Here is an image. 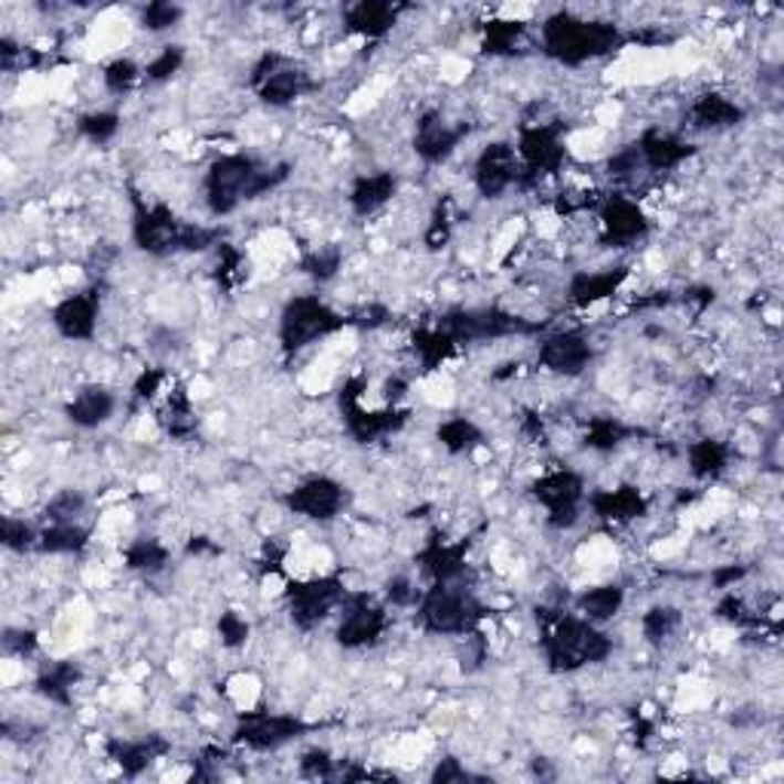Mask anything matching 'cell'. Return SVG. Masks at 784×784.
Segmentation results:
<instances>
[{"instance_id": "6da1fadb", "label": "cell", "mask_w": 784, "mask_h": 784, "mask_svg": "<svg viewBox=\"0 0 784 784\" xmlns=\"http://www.w3.org/2000/svg\"><path fill=\"white\" fill-rule=\"evenodd\" d=\"M289 178V163L261 166L249 154H224L206 173V206L215 218H227L240 209L245 200H258L270 190H276Z\"/></svg>"}, {"instance_id": "7a4b0ae2", "label": "cell", "mask_w": 784, "mask_h": 784, "mask_svg": "<svg viewBox=\"0 0 784 784\" xmlns=\"http://www.w3.org/2000/svg\"><path fill=\"white\" fill-rule=\"evenodd\" d=\"M536 619L543 623V656L552 675H573L585 665L604 662L613 652V640L598 625L583 619L579 613H548L536 610Z\"/></svg>"}, {"instance_id": "3957f363", "label": "cell", "mask_w": 784, "mask_h": 784, "mask_svg": "<svg viewBox=\"0 0 784 784\" xmlns=\"http://www.w3.org/2000/svg\"><path fill=\"white\" fill-rule=\"evenodd\" d=\"M623 28L600 19H583L571 10H558L543 22V50L558 65L579 67L625 46Z\"/></svg>"}, {"instance_id": "277c9868", "label": "cell", "mask_w": 784, "mask_h": 784, "mask_svg": "<svg viewBox=\"0 0 784 784\" xmlns=\"http://www.w3.org/2000/svg\"><path fill=\"white\" fill-rule=\"evenodd\" d=\"M488 613L469 588L453 583H432L417 604V619L429 635H475Z\"/></svg>"}, {"instance_id": "5b68a950", "label": "cell", "mask_w": 784, "mask_h": 784, "mask_svg": "<svg viewBox=\"0 0 784 784\" xmlns=\"http://www.w3.org/2000/svg\"><path fill=\"white\" fill-rule=\"evenodd\" d=\"M436 328L448 334L457 346L543 332L540 322L521 320V316L509 313V310H500V306H453V310H448L441 316Z\"/></svg>"}, {"instance_id": "8992f818", "label": "cell", "mask_w": 784, "mask_h": 784, "mask_svg": "<svg viewBox=\"0 0 784 784\" xmlns=\"http://www.w3.org/2000/svg\"><path fill=\"white\" fill-rule=\"evenodd\" d=\"M341 328H346V316H341L316 294H297L282 306L280 344L292 356V353H301L322 337H332Z\"/></svg>"}, {"instance_id": "52a82bcc", "label": "cell", "mask_w": 784, "mask_h": 784, "mask_svg": "<svg viewBox=\"0 0 784 784\" xmlns=\"http://www.w3.org/2000/svg\"><path fill=\"white\" fill-rule=\"evenodd\" d=\"M133 242L142 252L154 254V258L185 252L190 224L181 221L169 206H163V202L147 206L138 194H133Z\"/></svg>"}, {"instance_id": "ba28073f", "label": "cell", "mask_w": 784, "mask_h": 784, "mask_svg": "<svg viewBox=\"0 0 784 784\" xmlns=\"http://www.w3.org/2000/svg\"><path fill=\"white\" fill-rule=\"evenodd\" d=\"M362 393H365V380L362 377H349L341 386V414H344L346 432L349 439L359 441V445H372L377 439H386L393 432H399L411 420L408 408H380V411H365L362 408Z\"/></svg>"}, {"instance_id": "9c48e42d", "label": "cell", "mask_w": 784, "mask_h": 784, "mask_svg": "<svg viewBox=\"0 0 784 784\" xmlns=\"http://www.w3.org/2000/svg\"><path fill=\"white\" fill-rule=\"evenodd\" d=\"M346 595H349V592H346V583L337 573L289 583V588H285V604H289V616H292L294 628L313 631L322 619L332 616L334 607L344 604Z\"/></svg>"}, {"instance_id": "30bf717a", "label": "cell", "mask_w": 784, "mask_h": 784, "mask_svg": "<svg viewBox=\"0 0 784 784\" xmlns=\"http://www.w3.org/2000/svg\"><path fill=\"white\" fill-rule=\"evenodd\" d=\"M519 160L521 181L519 187H531L540 178H555L567 163V147H564V129L561 123H536L524 126L519 133Z\"/></svg>"}, {"instance_id": "8fae6325", "label": "cell", "mask_w": 784, "mask_h": 784, "mask_svg": "<svg viewBox=\"0 0 784 784\" xmlns=\"http://www.w3.org/2000/svg\"><path fill=\"white\" fill-rule=\"evenodd\" d=\"M533 500L540 505H545L548 512V527L555 531H571L579 524L585 503V481L579 472L573 469H555V472H545L543 479H536L531 484Z\"/></svg>"}, {"instance_id": "7c38bea8", "label": "cell", "mask_w": 784, "mask_h": 784, "mask_svg": "<svg viewBox=\"0 0 784 784\" xmlns=\"http://www.w3.org/2000/svg\"><path fill=\"white\" fill-rule=\"evenodd\" d=\"M252 90L270 107H289L310 90V77L301 65L282 53H264L252 67Z\"/></svg>"}, {"instance_id": "4fadbf2b", "label": "cell", "mask_w": 784, "mask_h": 784, "mask_svg": "<svg viewBox=\"0 0 784 784\" xmlns=\"http://www.w3.org/2000/svg\"><path fill=\"white\" fill-rule=\"evenodd\" d=\"M313 730L310 723H304L294 714H270V711H245L237 720V730H233V742L249 748V751H280L294 739H301L306 732Z\"/></svg>"}, {"instance_id": "5bb4252c", "label": "cell", "mask_w": 784, "mask_h": 784, "mask_svg": "<svg viewBox=\"0 0 784 784\" xmlns=\"http://www.w3.org/2000/svg\"><path fill=\"white\" fill-rule=\"evenodd\" d=\"M344 607V619L334 631V638L344 650H365L384 638L386 625H389L386 607H380L368 595H346Z\"/></svg>"}, {"instance_id": "9a60e30c", "label": "cell", "mask_w": 784, "mask_h": 784, "mask_svg": "<svg viewBox=\"0 0 784 784\" xmlns=\"http://www.w3.org/2000/svg\"><path fill=\"white\" fill-rule=\"evenodd\" d=\"M600 215V242L610 249H628L635 242L650 237V218L640 209L638 202L628 200L623 194L604 197L598 206Z\"/></svg>"}, {"instance_id": "2e32d148", "label": "cell", "mask_w": 784, "mask_h": 784, "mask_svg": "<svg viewBox=\"0 0 784 784\" xmlns=\"http://www.w3.org/2000/svg\"><path fill=\"white\" fill-rule=\"evenodd\" d=\"M285 505L306 521H332L349 505V491L328 475H313L285 493Z\"/></svg>"}, {"instance_id": "e0dca14e", "label": "cell", "mask_w": 784, "mask_h": 784, "mask_svg": "<svg viewBox=\"0 0 784 784\" xmlns=\"http://www.w3.org/2000/svg\"><path fill=\"white\" fill-rule=\"evenodd\" d=\"M521 160L515 145L491 142L475 160V190L484 200H500L505 190L521 181Z\"/></svg>"}, {"instance_id": "ac0fdd59", "label": "cell", "mask_w": 784, "mask_h": 784, "mask_svg": "<svg viewBox=\"0 0 784 784\" xmlns=\"http://www.w3.org/2000/svg\"><path fill=\"white\" fill-rule=\"evenodd\" d=\"M595 359V346L588 344L583 332H555L543 337L536 362L545 372L561 374V377H579V374Z\"/></svg>"}, {"instance_id": "d6986e66", "label": "cell", "mask_w": 784, "mask_h": 784, "mask_svg": "<svg viewBox=\"0 0 784 784\" xmlns=\"http://www.w3.org/2000/svg\"><path fill=\"white\" fill-rule=\"evenodd\" d=\"M466 133H469L466 126H453L441 117L439 111H426L417 123V133H414V154L429 166H439L460 147Z\"/></svg>"}, {"instance_id": "ffe728a7", "label": "cell", "mask_w": 784, "mask_h": 784, "mask_svg": "<svg viewBox=\"0 0 784 784\" xmlns=\"http://www.w3.org/2000/svg\"><path fill=\"white\" fill-rule=\"evenodd\" d=\"M469 540H457V543H448L439 531L429 533L426 545L417 552V564L420 571L432 579V583H453L460 579L466 571V555H469Z\"/></svg>"}, {"instance_id": "44dd1931", "label": "cell", "mask_w": 784, "mask_h": 784, "mask_svg": "<svg viewBox=\"0 0 784 784\" xmlns=\"http://www.w3.org/2000/svg\"><path fill=\"white\" fill-rule=\"evenodd\" d=\"M107 757L114 760L126 778H138L142 772L166 757L173 751V744L166 742L163 735H147V739H107L105 744Z\"/></svg>"}, {"instance_id": "7402d4cb", "label": "cell", "mask_w": 784, "mask_h": 784, "mask_svg": "<svg viewBox=\"0 0 784 784\" xmlns=\"http://www.w3.org/2000/svg\"><path fill=\"white\" fill-rule=\"evenodd\" d=\"M585 503L595 512V519L607 521V524H628V521L644 519L647 509H650L647 496L631 484L613 488V491L585 493Z\"/></svg>"}, {"instance_id": "603a6c76", "label": "cell", "mask_w": 784, "mask_h": 784, "mask_svg": "<svg viewBox=\"0 0 784 784\" xmlns=\"http://www.w3.org/2000/svg\"><path fill=\"white\" fill-rule=\"evenodd\" d=\"M401 10L405 7L386 3V0H359L344 13V28L356 38H365V41H380L396 28Z\"/></svg>"}, {"instance_id": "cb8c5ba5", "label": "cell", "mask_w": 784, "mask_h": 784, "mask_svg": "<svg viewBox=\"0 0 784 784\" xmlns=\"http://www.w3.org/2000/svg\"><path fill=\"white\" fill-rule=\"evenodd\" d=\"M53 325L65 341H93L98 325V294L81 292L65 297L53 310Z\"/></svg>"}, {"instance_id": "d4e9b609", "label": "cell", "mask_w": 784, "mask_h": 784, "mask_svg": "<svg viewBox=\"0 0 784 784\" xmlns=\"http://www.w3.org/2000/svg\"><path fill=\"white\" fill-rule=\"evenodd\" d=\"M117 411V396L102 384H86L74 393V399L65 405L67 424L77 429H98L105 426Z\"/></svg>"}, {"instance_id": "484cf974", "label": "cell", "mask_w": 784, "mask_h": 784, "mask_svg": "<svg viewBox=\"0 0 784 784\" xmlns=\"http://www.w3.org/2000/svg\"><path fill=\"white\" fill-rule=\"evenodd\" d=\"M635 145L640 150L644 169H650V173H671V169H678L680 163L696 157V145L683 142L678 135L659 133V129H647Z\"/></svg>"}, {"instance_id": "4316f807", "label": "cell", "mask_w": 784, "mask_h": 784, "mask_svg": "<svg viewBox=\"0 0 784 784\" xmlns=\"http://www.w3.org/2000/svg\"><path fill=\"white\" fill-rule=\"evenodd\" d=\"M628 280V266H613V270H600V273H576L567 285V301L576 310H588V306L607 301L619 292Z\"/></svg>"}, {"instance_id": "83f0119b", "label": "cell", "mask_w": 784, "mask_h": 784, "mask_svg": "<svg viewBox=\"0 0 784 784\" xmlns=\"http://www.w3.org/2000/svg\"><path fill=\"white\" fill-rule=\"evenodd\" d=\"M157 424L160 429L175 441H187L197 436L200 429V417L194 411V401L187 396V389L181 384H175L169 389V396L163 401V408L157 411Z\"/></svg>"}, {"instance_id": "f1b7e54d", "label": "cell", "mask_w": 784, "mask_h": 784, "mask_svg": "<svg viewBox=\"0 0 784 784\" xmlns=\"http://www.w3.org/2000/svg\"><path fill=\"white\" fill-rule=\"evenodd\" d=\"M744 117H748V111L720 93H704L690 107V123L696 129H714V133H720V129H732V126L744 123Z\"/></svg>"}, {"instance_id": "f546056e", "label": "cell", "mask_w": 784, "mask_h": 784, "mask_svg": "<svg viewBox=\"0 0 784 784\" xmlns=\"http://www.w3.org/2000/svg\"><path fill=\"white\" fill-rule=\"evenodd\" d=\"M396 190H399V178L393 173L362 175L349 190V209L359 218H368V215L380 212L386 202L396 197Z\"/></svg>"}, {"instance_id": "4dcf8cb0", "label": "cell", "mask_w": 784, "mask_h": 784, "mask_svg": "<svg viewBox=\"0 0 784 784\" xmlns=\"http://www.w3.org/2000/svg\"><path fill=\"white\" fill-rule=\"evenodd\" d=\"M81 665L71 662V659H62V662H53L43 668L38 680H34V690L53 704H71V696H74V687L81 683Z\"/></svg>"}, {"instance_id": "1f68e13d", "label": "cell", "mask_w": 784, "mask_h": 784, "mask_svg": "<svg viewBox=\"0 0 784 784\" xmlns=\"http://www.w3.org/2000/svg\"><path fill=\"white\" fill-rule=\"evenodd\" d=\"M623 607H625V588L616 583L585 588L583 595L576 598V613L595 625L610 623L613 616H619Z\"/></svg>"}, {"instance_id": "d6a6232c", "label": "cell", "mask_w": 784, "mask_h": 784, "mask_svg": "<svg viewBox=\"0 0 784 784\" xmlns=\"http://www.w3.org/2000/svg\"><path fill=\"white\" fill-rule=\"evenodd\" d=\"M687 463H690V472L699 481L718 479L730 466V445L720 439L692 441L690 451H687Z\"/></svg>"}, {"instance_id": "836d02e7", "label": "cell", "mask_w": 784, "mask_h": 784, "mask_svg": "<svg viewBox=\"0 0 784 784\" xmlns=\"http://www.w3.org/2000/svg\"><path fill=\"white\" fill-rule=\"evenodd\" d=\"M90 543V527H83L81 521L71 524H50L43 527L38 548L46 555H77Z\"/></svg>"}, {"instance_id": "e575fe53", "label": "cell", "mask_w": 784, "mask_h": 784, "mask_svg": "<svg viewBox=\"0 0 784 784\" xmlns=\"http://www.w3.org/2000/svg\"><path fill=\"white\" fill-rule=\"evenodd\" d=\"M411 346L420 365H424V372H439L441 365L457 353V344L441 328H417Z\"/></svg>"}, {"instance_id": "d590c367", "label": "cell", "mask_w": 784, "mask_h": 784, "mask_svg": "<svg viewBox=\"0 0 784 784\" xmlns=\"http://www.w3.org/2000/svg\"><path fill=\"white\" fill-rule=\"evenodd\" d=\"M436 439L441 441V448L453 457L460 453H472L475 448L484 445V432L479 424H472L469 417H451L436 429Z\"/></svg>"}, {"instance_id": "8d00e7d4", "label": "cell", "mask_w": 784, "mask_h": 784, "mask_svg": "<svg viewBox=\"0 0 784 784\" xmlns=\"http://www.w3.org/2000/svg\"><path fill=\"white\" fill-rule=\"evenodd\" d=\"M123 564L135 573H160L169 564V548L157 536H138L123 548Z\"/></svg>"}, {"instance_id": "74e56055", "label": "cell", "mask_w": 784, "mask_h": 784, "mask_svg": "<svg viewBox=\"0 0 784 784\" xmlns=\"http://www.w3.org/2000/svg\"><path fill=\"white\" fill-rule=\"evenodd\" d=\"M635 436V429L631 426H625L623 420H616V417H592L588 420V429H585V448L588 451H598V453H610L616 451L623 441H628Z\"/></svg>"}, {"instance_id": "f35d334b", "label": "cell", "mask_w": 784, "mask_h": 784, "mask_svg": "<svg viewBox=\"0 0 784 784\" xmlns=\"http://www.w3.org/2000/svg\"><path fill=\"white\" fill-rule=\"evenodd\" d=\"M527 34V25L521 19H491L484 25V41L481 50L488 55H515L521 38Z\"/></svg>"}, {"instance_id": "ab89813d", "label": "cell", "mask_w": 784, "mask_h": 784, "mask_svg": "<svg viewBox=\"0 0 784 784\" xmlns=\"http://www.w3.org/2000/svg\"><path fill=\"white\" fill-rule=\"evenodd\" d=\"M344 266V252L337 245H322V249H313L301 258V270H304L310 280L316 282H328L341 273Z\"/></svg>"}, {"instance_id": "60d3db41", "label": "cell", "mask_w": 784, "mask_h": 784, "mask_svg": "<svg viewBox=\"0 0 784 784\" xmlns=\"http://www.w3.org/2000/svg\"><path fill=\"white\" fill-rule=\"evenodd\" d=\"M123 117L117 111H93V114H83L77 121V129H81L83 138H90L93 145H107L114 142L117 133H121Z\"/></svg>"}, {"instance_id": "b9f144b4", "label": "cell", "mask_w": 784, "mask_h": 784, "mask_svg": "<svg viewBox=\"0 0 784 784\" xmlns=\"http://www.w3.org/2000/svg\"><path fill=\"white\" fill-rule=\"evenodd\" d=\"M678 628H680L678 607H650V610L644 613V619H640V631H644V638L650 640V644H662V640L671 638Z\"/></svg>"}, {"instance_id": "7bdbcfd3", "label": "cell", "mask_w": 784, "mask_h": 784, "mask_svg": "<svg viewBox=\"0 0 784 784\" xmlns=\"http://www.w3.org/2000/svg\"><path fill=\"white\" fill-rule=\"evenodd\" d=\"M86 512V496L81 491H59L46 503L43 515L50 524H71V521H81V515Z\"/></svg>"}, {"instance_id": "ee69618b", "label": "cell", "mask_w": 784, "mask_h": 784, "mask_svg": "<svg viewBox=\"0 0 784 784\" xmlns=\"http://www.w3.org/2000/svg\"><path fill=\"white\" fill-rule=\"evenodd\" d=\"M181 15H185V10H181L178 3H169V0H154V3H147L145 10H142V15H138V25L145 28V31L160 34V31H169V28L178 25V22H181Z\"/></svg>"}, {"instance_id": "f6af8a7d", "label": "cell", "mask_w": 784, "mask_h": 784, "mask_svg": "<svg viewBox=\"0 0 784 784\" xmlns=\"http://www.w3.org/2000/svg\"><path fill=\"white\" fill-rule=\"evenodd\" d=\"M105 90L114 95H126L133 90L135 83L145 77V67H138L133 59H114L111 65L105 67Z\"/></svg>"}, {"instance_id": "bcb514c9", "label": "cell", "mask_w": 784, "mask_h": 784, "mask_svg": "<svg viewBox=\"0 0 784 784\" xmlns=\"http://www.w3.org/2000/svg\"><path fill=\"white\" fill-rule=\"evenodd\" d=\"M181 65H185V46H178V43H173V46H163L160 53H157V59H154V62H147L145 81L147 83L173 81L175 74L181 71Z\"/></svg>"}, {"instance_id": "7dc6e473", "label": "cell", "mask_w": 784, "mask_h": 784, "mask_svg": "<svg viewBox=\"0 0 784 784\" xmlns=\"http://www.w3.org/2000/svg\"><path fill=\"white\" fill-rule=\"evenodd\" d=\"M38 540H41V533L34 531L28 521L22 519H3V524H0V543L7 545L10 552H28V548H34L38 545Z\"/></svg>"}, {"instance_id": "c3c4849f", "label": "cell", "mask_w": 784, "mask_h": 784, "mask_svg": "<svg viewBox=\"0 0 784 784\" xmlns=\"http://www.w3.org/2000/svg\"><path fill=\"white\" fill-rule=\"evenodd\" d=\"M249 635H252V625L245 616H240V610H224L218 616V638L227 650H240Z\"/></svg>"}, {"instance_id": "681fc988", "label": "cell", "mask_w": 784, "mask_h": 784, "mask_svg": "<svg viewBox=\"0 0 784 784\" xmlns=\"http://www.w3.org/2000/svg\"><path fill=\"white\" fill-rule=\"evenodd\" d=\"M714 613H718L723 623L735 625V628H757V625L763 623L760 616H754V613L744 607V600L739 598L735 592H726V595L718 600Z\"/></svg>"}, {"instance_id": "f907efd6", "label": "cell", "mask_w": 784, "mask_h": 784, "mask_svg": "<svg viewBox=\"0 0 784 784\" xmlns=\"http://www.w3.org/2000/svg\"><path fill=\"white\" fill-rule=\"evenodd\" d=\"M451 200H441L439 206H436V215H432V221H429V230H426V245L432 249V252H439V249H445L448 245V240H451Z\"/></svg>"}, {"instance_id": "816d5d0a", "label": "cell", "mask_w": 784, "mask_h": 784, "mask_svg": "<svg viewBox=\"0 0 784 784\" xmlns=\"http://www.w3.org/2000/svg\"><path fill=\"white\" fill-rule=\"evenodd\" d=\"M3 652L7 656H15V659H25V656H34L38 652V631L31 628H3Z\"/></svg>"}, {"instance_id": "f5cc1de1", "label": "cell", "mask_w": 784, "mask_h": 784, "mask_svg": "<svg viewBox=\"0 0 784 784\" xmlns=\"http://www.w3.org/2000/svg\"><path fill=\"white\" fill-rule=\"evenodd\" d=\"M334 772H337V760L325 748H310L301 757V775L306 778H332Z\"/></svg>"}, {"instance_id": "db71d44e", "label": "cell", "mask_w": 784, "mask_h": 784, "mask_svg": "<svg viewBox=\"0 0 784 784\" xmlns=\"http://www.w3.org/2000/svg\"><path fill=\"white\" fill-rule=\"evenodd\" d=\"M420 598H424V592H420L408 576H393V579H386V600H389L393 607H417Z\"/></svg>"}, {"instance_id": "11a10c76", "label": "cell", "mask_w": 784, "mask_h": 784, "mask_svg": "<svg viewBox=\"0 0 784 784\" xmlns=\"http://www.w3.org/2000/svg\"><path fill=\"white\" fill-rule=\"evenodd\" d=\"M638 169H644L638 145L623 147V150H616L610 160H607V173H610V178H631Z\"/></svg>"}, {"instance_id": "9f6ffc18", "label": "cell", "mask_w": 784, "mask_h": 784, "mask_svg": "<svg viewBox=\"0 0 784 784\" xmlns=\"http://www.w3.org/2000/svg\"><path fill=\"white\" fill-rule=\"evenodd\" d=\"M386 322H389V310H386L384 304H368V306H359L356 313H349L346 316V325H353V328H368V332H374V328H384Z\"/></svg>"}, {"instance_id": "6f0895ef", "label": "cell", "mask_w": 784, "mask_h": 784, "mask_svg": "<svg viewBox=\"0 0 784 784\" xmlns=\"http://www.w3.org/2000/svg\"><path fill=\"white\" fill-rule=\"evenodd\" d=\"M285 555H289L285 545L276 543V540H266V543L261 545V558H258V571H261V576H276V573H282Z\"/></svg>"}, {"instance_id": "680465c9", "label": "cell", "mask_w": 784, "mask_h": 784, "mask_svg": "<svg viewBox=\"0 0 784 784\" xmlns=\"http://www.w3.org/2000/svg\"><path fill=\"white\" fill-rule=\"evenodd\" d=\"M600 202L598 194H558V200H555V212L558 215H576V212H585V209H598Z\"/></svg>"}, {"instance_id": "91938a15", "label": "cell", "mask_w": 784, "mask_h": 784, "mask_svg": "<svg viewBox=\"0 0 784 784\" xmlns=\"http://www.w3.org/2000/svg\"><path fill=\"white\" fill-rule=\"evenodd\" d=\"M163 384H166V372H160V368H147V372H142L133 386L135 401H150L160 393Z\"/></svg>"}, {"instance_id": "94428289", "label": "cell", "mask_w": 784, "mask_h": 784, "mask_svg": "<svg viewBox=\"0 0 784 784\" xmlns=\"http://www.w3.org/2000/svg\"><path fill=\"white\" fill-rule=\"evenodd\" d=\"M469 778H475L472 772H466L463 766H460V760L453 757H445L436 766V772H432V782L436 784H451V782H469Z\"/></svg>"}, {"instance_id": "6125c7cd", "label": "cell", "mask_w": 784, "mask_h": 784, "mask_svg": "<svg viewBox=\"0 0 784 784\" xmlns=\"http://www.w3.org/2000/svg\"><path fill=\"white\" fill-rule=\"evenodd\" d=\"M748 576V567L744 564H730V567H720V571H714V585L718 588H732V585L739 583V579H744Z\"/></svg>"}, {"instance_id": "be15d7a7", "label": "cell", "mask_w": 784, "mask_h": 784, "mask_svg": "<svg viewBox=\"0 0 784 784\" xmlns=\"http://www.w3.org/2000/svg\"><path fill=\"white\" fill-rule=\"evenodd\" d=\"M408 393V384L401 380V377H389L384 384V401H386V408H399V401H401V396Z\"/></svg>"}, {"instance_id": "e7e4bbea", "label": "cell", "mask_w": 784, "mask_h": 784, "mask_svg": "<svg viewBox=\"0 0 784 784\" xmlns=\"http://www.w3.org/2000/svg\"><path fill=\"white\" fill-rule=\"evenodd\" d=\"M202 552H218V548L209 543V536H194V540L187 543V555H202Z\"/></svg>"}]
</instances>
